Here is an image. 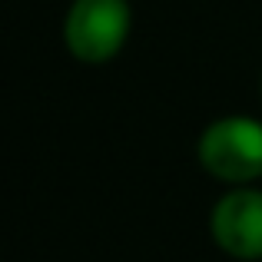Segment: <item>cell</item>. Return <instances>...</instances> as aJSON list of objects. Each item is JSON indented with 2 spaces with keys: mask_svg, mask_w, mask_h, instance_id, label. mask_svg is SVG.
Returning <instances> with one entry per match:
<instances>
[{
  "mask_svg": "<svg viewBox=\"0 0 262 262\" xmlns=\"http://www.w3.org/2000/svg\"><path fill=\"white\" fill-rule=\"evenodd\" d=\"M199 166L226 186H249L262 179V120L219 116L199 133Z\"/></svg>",
  "mask_w": 262,
  "mask_h": 262,
  "instance_id": "6da1fadb",
  "label": "cell"
},
{
  "mask_svg": "<svg viewBox=\"0 0 262 262\" xmlns=\"http://www.w3.org/2000/svg\"><path fill=\"white\" fill-rule=\"evenodd\" d=\"M133 27L129 0H73L63 20V43L80 63H106L123 50Z\"/></svg>",
  "mask_w": 262,
  "mask_h": 262,
  "instance_id": "7a4b0ae2",
  "label": "cell"
},
{
  "mask_svg": "<svg viewBox=\"0 0 262 262\" xmlns=\"http://www.w3.org/2000/svg\"><path fill=\"white\" fill-rule=\"evenodd\" d=\"M209 236L229 259H262V189L232 186L209 212Z\"/></svg>",
  "mask_w": 262,
  "mask_h": 262,
  "instance_id": "3957f363",
  "label": "cell"
},
{
  "mask_svg": "<svg viewBox=\"0 0 262 262\" xmlns=\"http://www.w3.org/2000/svg\"><path fill=\"white\" fill-rule=\"evenodd\" d=\"M259 93H262V80H259Z\"/></svg>",
  "mask_w": 262,
  "mask_h": 262,
  "instance_id": "277c9868",
  "label": "cell"
}]
</instances>
